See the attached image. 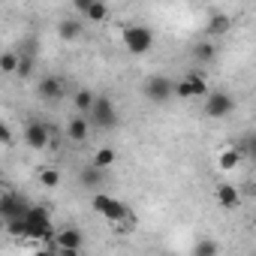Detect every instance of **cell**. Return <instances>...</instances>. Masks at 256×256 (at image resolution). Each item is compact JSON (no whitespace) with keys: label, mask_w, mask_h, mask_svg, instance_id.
<instances>
[{"label":"cell","mask_w":256,"mask_h":256,"mask_svg":"<svg viewBox=\"0 0 256 256\" xmlns=\"http://www.w3.org/2000/svg\"><path fill=\"white\" fill-rule=\"evenodd\" d=\"M30 72H34V54H30V52H22V60H18V70H16V76L28 78Z\"/></svg>","instance_id":"obj_24"},{"label":"cell","mask_w":256,"mask_h":256,"mask_svg":"<svg viewBox=\"0 0 256 256\" xmlns=\"http://www.w3.org/2000/svg\"><path fill=\"white\" fill-rule=\"evenodd\" d=\"M214 199H217V205H220V208H229V211L241 205V193H238V187H235V184H217Z\"/></svg>","instance_id":"obj_13"},{"label":"cell","mask_w":256,"mask_h":256,"mask_svg":"<svg viewBox=\"0 0 256 256\" xmlns=\"http://www.w3.org/2000/svg\"><path fill=\"white\" fill-rule=\"evenodd\" d=\"M253 238H256V226H253Z\"/></svg>","instance_id":"obj_28"},{"label":"cell","mask_w":256,"mask_h":256,"mask_svg":"<svg viewBox=\"0 0 256 256\" xmlns=\"http://www.w3.org/2000/svg\"><path fill=\"white\" fill-rule=\"evenodd\" d=\"M88 118H90V124L96 126V130H112V126H118V108H114L112 96L96 94V102H94Z\"/></svg>","instance_id":"obj_3"},{"label":"cell","mask_w":256,"mask_h":256,"mask_svg":"<svg viewBox=\"0 0 256 256\" xmlns=\"http://www.w3.org/2000/svg\"><path fill=\"white\" fill-rule=\"evenodd\" d=\"M90 4H94V0H72V10H76V12H82V16H84V12H88V10H90Z\"/></svg>","instance_id":"obj_26"},{"label":"cell","mask_w":256,"mask_h":256,"mask_svg":"<svg viewBox=\"0 0 256 256\" xmlns=\"http://www.w3.org/2000/svg\"><path fill=\"white\" fill-rule=\"evenodd\" d=\"M214 253H220V244L217 241H199L193 247V256H214Z\"/></svg>","instance_id":"obj_25"},{"label":"cell","mask_w":256,"mask_h":256,"mask_svg":"<svg viewBox=\"0 0 256 256\" xmlns=\"http://www.w3.org/2000/svg\"><path fill=\"white\" fill-rule=\"evenodd\" d=\"M208 94H211V90H208V82H205V76H199V72H187L184 78L175 82V96H181V100L208 96Z\"/></svg>","instance_id":"obj_6"},{"label":"cell","mask_w":256,"mask_h":256,"mask_svg":"<svg viewBox=\"0 0 256 256\" xmlns=\"http://www.w3.org/2000/svg\"><path fill=\"white\" fill-rule=\"evenodd\" d=\"M229 28H232V18H229V16H223V12H217V16H211V18H208V24H205V34L214 40V36H223V34H229Z\"/></svg>","instance_id":"obj_15"},{"label":"cell","mask_w":256,"mask_h":256,"mask_svg":"<svg viewBox=\"0 0 256 256\" xmlns=\"http://www.w3.org/2000/svg\"><path fill=\"white\" fill-rule=\"evenodd\" d=\"M94 102H96V94H94V90H88V88H78V90L72 94V108H76V112H82V114H90Z\"/></svg>","instance_id":"obj_16"},{"label":"cell","mask_w":256,"mask_h":256,"mask_svg":"<svg viewBox=\"0 0 256 256\" xmlns=\"http://www.w3.org/2000/svg\"><path fill=\"white\" fill-rule=\"evenodd\" d=\"M22 136H24V145H28V148L46 151V148H48V139H52V126L42 124V120H30V124L24 126Z\"/></svg>","instance_id":"obj_9"},{"label":"cell","mask_w":256,"mask_h":256,"mask_svg":"<svg viewBox=\"0 0 256 256\" xmlns=\"http://www.w3.org/2000/svg\"><path fill=\"white\" fill-rule=\"evenodd\" d=\"M58 36L64 42H72V40H82V22L78 18H64L58 24Z\"/></svg>","instance_id":"obj_17"},{"label":"cell","mask_w":256,"mask_h":256,"mask_svg":"<svg viewBox=\"0 0 256 256\" xmlns=\"http://www.w3.org/2000/svg\"><path fill=\"white\" fill-rule=\"evenodd\" d=\"M90 118L88 114H72L70 120H66V139L70 142H76V145H82V142H88V136H90Z\"/></svg>","instance_id":"obj_10"},{"label":"cell","mask_w":256,"mask_h":256,"mask_svg":"<svg viewBox=\"0 0 256 256\" xmlns=\"http://www.w3.org/2000/svg\"><path fill=\"white\" fill-rule=\"evenodd\" d=\"M54 247H58V253H64V256H78L82 247H84V232L76 229V226L58 229V235H54Z\"/></svg>","instance_id":"obj_5"},{"label":"cell","mask_w":256,"mask_h":256,"mask_svg":"<svg viewBox=\"0 0 256 256\" xmlns=\"http://www.w3.org/2000/svg\"><path fill=\"white\" fill-rule=\"evenodd\" d=\"M114 160H118L114 148H96V151H94V160H90V163H94L96 169H102V172H106V169H112V166H114Z\"/></svg>","instance_id":"obj_18"},{"label":"cell","mask_w":256,"mask_h":256,"mask_svg":"<svg viewBox=\"0 0 256 256\" xmlns=\"http://www.w3.org/2000/svg\"><path fill=\"white\" fill-rule=\"evenodd\" d=\"M40 184H42V187H58V184H60V172H58V169H48V166L40 169Z\"/></svg>","instance_id":"obj_22"},{"label":"cell","mask_w":256,"mask_h":256,"mask_svg":"<svg viewBox=\"0 0 256 256\" xmlns=\"http://www.w3.org/2000/svg\"><path fill=\"white\" fill-rule=\"evenodd\" d=\"M142 94H145L151 102H166V100L175 94V82H172L169 76H151V78H145Z\"/></svg>","instance_id":"obj_7"},{"label":"cell","mask_w":256,"mask_h":256,"mask_svg":"<svg viewBox=\"0 0 256 256\" xmlns=\"http://www.w3.org/2000/svg\"><path fill=\"white\" fill-rule=\"evenodd\" d=\"M28 208H30V205H28L22 196H16V193H4V196H0V214H4V220H6V217H22Z\"/></svg>","instance_id":"obj_11"},{"label":"cell","mask_w":256,"mask_h":256,"mask_svg":"<svg viewBox=\"0 0 256 256\" xmlns=\"http://www.w3.org/2000/svg\"><path fill=\"white\" fill-rule=\"evenodd\" d=\"M120 42L126 46L130 54H145L154 46V30L145 24H130V28H120Z\"/></svg>","instance_id":"obj_2"},{"label":"cell","mask_w":256,"mask_h":256,"mask_svg":"<svg viewBox=\"0 0 256 256\" xmlns=\"http://www.w3.org/2000/svg\"><path fill=\"white\" fill-rule=\"evenodd\" d=\"M36 94H40V100H48V102H54V100H60V96L66 94V88H64V82H60L58 76H46V78L40 82Z\"/></svg>","instance_id":"obj_12"},{"label":"cell","mask_w":256,"mask_h":256,"mask_svg":"<svg viewBox=\"0 0 256 256\" xmlns=\"http://www.w3.org/2000/svg\"><path fill=\"white\" fill-rule=\"evenodd\" d=\"M0 139H4V145H10L12 142V130H10V126L4 124V126H0Z\"/></svg>","instance_id":"obj_27"},{"label":"cell","mask_w":256,"mask_h":256,"mask_svg":"<svg viewBox=\"0 0 256 256\" xmlns=\"http://www.w3.org/2000/svg\"><path fill=\"white\" fill-rule=\"evenodd\" d=\"M18 60H22V54L4 52V54H0V70H4V72H16V70H18Z\"/></svg>","instance_id":"obj_21"},{"label":"cell","mask_w":256,"mask_h":256,"mask_svg":"<svg viewBox=\"0 0 256 256\" xmlns=\"http://www.w3.org/2000/svg\"><path fill=\"white\" fill-rule=\"evenodd\" d=\"M100 178H102V169H96L94 163L82 172V184H84V187H96V184H100Z\"/></svg>","instance_id":"obj_23"},{"label":"cell","mask_w":256,"mask_h":256,"mask_svg":"<svg viewBox=\"0 0 256 256\" xmlns=\"http://www.w3.org/2000/svg\"><path fill=\"white\" fill-rule=\"evenodd\" d=\"M24 223H28V238L30 241H48L58 235L54 223H52V211L42 205H30L24 211Z\"/></svg>","instance_id":"obj_1"},{"label":"cell","mask_w":256,"mask_h":256,"mask_svg":"<svg viewBox=\"0 0 256 256\" xmlns=\"http://www.w3.org/2000/svg\"><path fill=\"white\" fill-rule=\"evenodd\" d=\"M208 118H229L232 112H235V100L226 94V90H211L208 96H205V108H202Z\"/></svg>","instance_id":"obj_8"},{"label":"cell","mask_w":256,"mask_h":256,"mask_svg":"<svg viewBox=\"0 0 256 256\" xmlns=\"http://www.w3.org/2000/svg\"><path fill=\"white\" fill-rule=\"evenodd\" d=\"M90 205H94V211L102 214L108 223H118V220H124L126 214H130V208H126L120 199L106 196V193H94V196H90Z\"/></svg>","instance_id":"obj_4"},{"label":"cell","mask_w":256,"mask_h":256,"mask_svg":"<svg viewBox=\"0 0 256 256\" xmlns=\"http://www.w3.org/2000/svg\"><path fill=\"white\" fill-rule=\"evenodd\" d=\"M253 178H256V169H253Z\"/></svg>","instance_id":"obj_29"},{"label":"cell","mask_w":256,"mask_h":256,"mask_svg":"<svg viewBox=\"0 0 256 256\" xmlns=\"http://www.w3.org/2000/svg\"><path fill=\"white\" fill-rule=\"evenodd\" d=\"M241 160H244V154L238 151V145H229V148H223V151L217 154V169L232 172V169H238V166H241Z\"/></svg>","instance_id":"obj_14"},{"label":"cell","mask_w":256,"mask_h":256,"mask_svg":"<svg viewBox=\"0 0 256 256\" xmlns=\"http://www.w3.org/2000/svg\"><path fill=\"white\" fill-rule=\"evenodd\" d=\"M214 54H217V48H214V42H211V36L193 46V58H196L199 64H208V60H214Z\"/></svg>","instance_id":"obj_19"},{"label":"cell","mask_w":256,"mask_h":256,"mask_svg":"<svg viewBox=\"0 0 256 256\" xmlns=\"http://www.w3.org/2000/svg\"><path fill=\"white\" fill-rule=\"evenodd\" d=\"M84 18H88V22H106V18H108V6L102 4V0H94L90 10L84 12Z\"/></svg>","instance_id":"obj_20"}]
</instances>
